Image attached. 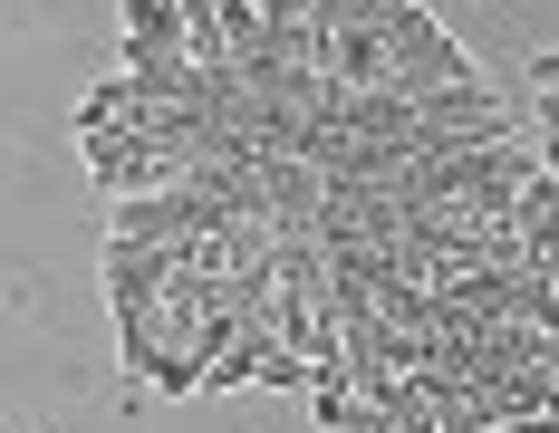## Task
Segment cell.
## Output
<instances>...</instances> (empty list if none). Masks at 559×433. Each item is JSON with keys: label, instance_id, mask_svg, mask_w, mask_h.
Returning a JSON list of instances; mask_svg holds the SVG:
<instances>
[{"label": "cell", "instance_id": "6da1fadb", "mask_svg": "<svg viewBox=\"0 0 559 433\" xmlns=\"http://www.w3.org/2000/svg\"><path fill=\"white\" fill-rule=\"evenodd\" d=\"M165 279H174V241H107V309L116 318L155 309Z\"/></svg>", "mask_w": 559, "mask_h": 433}, {"label": "cell", "instance_id": "7a4b0ae2", "mask_svg": "<svg viewBox=\"0 0 559 433\" xmlns=\"http://www.w3.org/2000/svg\"><path fill=\"white\" fill-rule=\"evenodd\" d=\"M492 395V424H521V414H559V366H511L502 385H483Z\"/></svg>", "mask_w": 559, "mask_h": 433}, {"label": "cell", "instance_id": "3957f363", "mask_svg": "<svg viewBox=\"0 0 559 433\" xmlns=\"http://www.w3.org/2000/svg\"><path fill=\"white\" fill-rule=\"evenodd\" d=\"M126 49H174L183 58V10L174 0H126Z\"/></svg>", "mask_w": 559, "mask_h": 433}, {"label": "cell", "instance_id": "277c9868", "mask_svg": "<svg viewBox=\"0 0 559 433\" xmlns=\"http://www.w3.org/2000/svg\"><path fill=\"white\" fill-rule=\"evenodd\" d=\"M145 385H165V405H183V395H203V357H193V347H165Z\"/></svg>", "mask_w": 559, "mask_h": 433}, {"label": "cell", "instance_id": "5b68a950", "mask_svg": "<svg viewBox=\"0 0 559 433\" xmlns=\"http://www.w3.org/2000/svg\"><path fill=\"white\" fill-rule=\"evenodd\" d=\"M213 20H223V49H261V0H213Z\"/></svg>", "mask_w": 559, "mask_h": 433}, {"label": "cell", "instance_id": "8992f818", "mask_svg": "<svg viewBox=\"0 0 559 433\" xmlns=\"http://www.w3.org/2000/svg\"><path fill=\"white\" fill-rule=\"evenodd\" d=\"M309 414H319V433H337V424H347V414H357L347 376H319V385H309Z\"/></svg>", "mask_w": 559, "mask_h": 433}, {"label": "cell", "instance_id": "52a82bcc", "mask_svg": "<svg viewBox=\"0 0 559 433\" xmlns=\"http://www.w3.org/2000/svg\"><path fill=\"white\" fill-rule=\"evenodd\" d=\"M329 10H337V20H367V29H395L415 0H329Z\"/></svg>", "mask_w": 559, "mask_h": 433}]
</instances>
